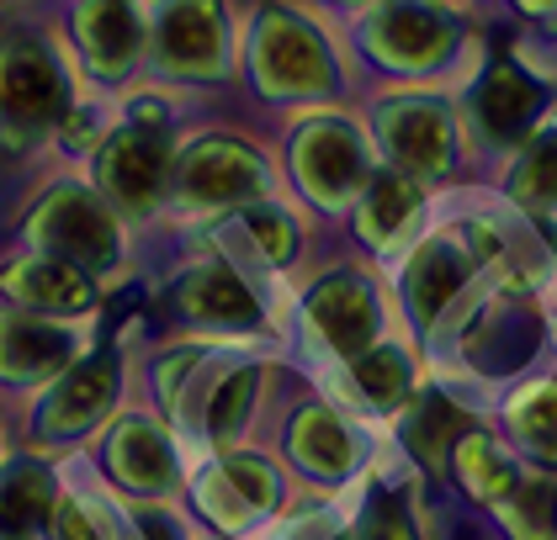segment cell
<instances>
[{"mask_svg":"<svg viewBox=\"0 0 557 540\" xmlns=\"http://www.w3.org/2000/svg\"><path fill=\"white\" fill-rule=\"evenodd\" d=\"M197 503L213 514L223 530H256L276 508V477L256 456H228L202 466L197 477Z\"/></svg>","mask_w":557,"mask_h":540,"instance_id":"8fae6325","label":"cell"},{"mask_svg":"<svg viewBox=\"0 0 557 540\" xmlns=\"http://www.w3.org/2000/svg\"><path fill=\"white\" fill-rule=\"evenodd\" d=\"M547 329H553V339H557V313H553V318H547Z\"/></svg>","mask_w":557,"mask_h":540,"instance_id":"4dcf8cb0","label":"cell"},{"mask_svg":"<svg viewBox=\"0 0 557 540\" xmlns=\"http://www.w3.org/2000/svg\"><path fill=\"white\" fill-rule=\"evenodd\" d=\"M70 96H64V75L53 70L38 42H11L0 53V133L27 143L44 127L64 117Z\"/></svg>","mask_w":557,"mask_h":540,"instance_id":"8992f818","label":"cell"},{"mask_svg":"<svg viewBox=\"0 0 557 540\" xmlns=\"http://www.w3.org/2000/svg\"><path fill=\"white\" fill-rule=\"evenodd\" d=\"M515 540H557V493L547 477H520L505 503H494Z\"/></svg>","mask_w":557,"mask_h":540,"instance_id":"83f0119b","label":"cell"},{"mask_svg":"<svg viewBox=\"0 0 557 540\" xmlns=\"http://www.w3.org/2000/svg\"><path fill=\"white\" fill-rule=\"evenodd\" d=\"M107 403H112V361H90L48 398L44 424L53 435H81Z\"/></svg>","mask_w":557,"mask_h":540,"instance_id":"603a6c76","label":"cell"},{"mask_svg":"<svg viewBox=\"0 0 557 540\" xmlns=\"http://www.w3.org/2000/svg\"><path fill=\"white\" fill-rule=\"evenodd\" d=\"M302 329L324 361H350L383 339V297L361 276H324L302 297Z\"/></svg>","mask_w":557,"mask_h":540,"instance_id":"3957f363","label":"cell"},{"mask_svg":"<svg viewBox=\"0 0 557 540\" xmlns=\"http://www.w3.org/2000/svg\"><path fill=\"white\" fill-rule=\"evenodd\" d=\"M499 244H505L499 217H468V223L425 234L404 265V297H409L414 324L430 334H446L462 318V307H468V318H478L488 307V302H478V291L499 260Z\"/></svg>","mask_w":557,"mask_h":540,"instance_id":"6da1fadb","label":"cell"},{"mask_svg":"<svg viewBox=\"0 0 557 540\" xmlns=\"http://www.w3.org/2000/svg\"><path fill=\"white\" fill-rule=\"evenodd\" d=\"M547 106V85L536 80L520 59H494L478 85L468 96V117H472V133L499 143V149H515L536 133V117Z\"/></svg>","mask_w":557,"mask_h":540,"instance_id":"52a82bcc","label":"cell"},{"mask_svg":"<svg viewBox=\"0 0 557 540\" xmlns=\"http://www.w3.org/2000/svg\"><path fill=\"white\" fill-rule=\"evenodd\" d=\"M260 186H265V165L228 138L197 143L181 165V197H191V202H245Z\"/></svg>","mask_w":557,"mask_h":540,"instance_id":"5bb4252c","label":"cell"},{"mask_svg":"<svg viewBox=\"0 0 557 540\" xmlns=\"http://www.w3.org/2000/svg\"><path fill=\"white\" fill-rule=\"evenodd\" d=\"M420 212H425V186L409 180L404 169L377 165L361 186V208H356V228L372 250H398L420 234Z\"/></svg>","mask_w":557,"mask_h":540,"instance_id":"4fadbf2b","label":"cell"},{"mask_svg":"<svg viewBox=\"0 0 557 540\" xmlns=\"http://www.w3.org/2000/svg\"><path fill=\"white\" fill-rule=\"evenodd\" d=\"M404 445L409 456L420 461L425 472H446L457 440L468 435V414L457 409V398H446L441 387H420L409 403H404Z\"/></svg>","mask_w":557,"mask_h":540,"instance_id":"e0dca14e","label":"cell"},{"mask_svg":"<svg viewBox=\"0 0 557 540\" xmlns=\"http://www.w3.org/2000/svg\"><path fill=\"white\" fill-rule=\"evenodd\" d=\"M38 234H44V244L64 254V265H112V254H117L112 217L96 208L86 191H59L44 208Z\"/></svg>","mask_w":557,"mask_h":540,"instance_id":"9a60e30c","label":"cell"},{"mask_svg":"<svg viewBox=\"0 0 557 540\" xmlns=\"http://www.w3.org/2000/svg\"><path fill=\"white\" fill-rule=\"evenodd\" d=\"M181 307L202 324H218V329H256L260 324V302L256 291L245 287V276L234 265H202L181 281Z\"/></svg>","mask_w":557,"mask_h":540,"instance_id":"ac0fdd59","label":"cell"},{"mask_svg":"<svg viewBox=\"0 0 557 540\" xmlns=\"http://www.w3.org/2000/svg\"><path fill=\"white\" fill-rule=\"evenodd\" d=\"M256 75L271 96H324L330 85L341 80L335 75V59L324 38L287 16V11H271L256 33Z\"/></svg>","mask_w":557,"mask_h":540,"instance_id":"5b68a950","label":"cell"},{"mask_svg":"<svg viewBox=\"0 0 557 540\" xmlns=\"http://www.w3.org/2000/svg\"><path fill=\"white\" fill-rule=\"evenodd\" d=\"M367 143L350 123H308L298 133V180L313 202L341 208L367 186Z\"/></svg>","mask_w":557,"mask_h":540,"instance_id":"9c48e42d","label":"cell"},{"mask_svg":"<svg viewBox=\"0 0 557 540\" xmlns=\"http://www.w3.org/2000/svg\"><path fill=\"white\" fill-rule=\"evenodd\" d=\"M81 42H86L90 64L101 75H123L133 59H138L144 27H138L133 5H123V0H90L86 11H81Z\"/></svg>","mask_w":557,"mask_h":540,"instance_id":"ffe728a7","label":"cell"},{"mask_svg":"<svg viewBox=\"0 0 557 540\" xmlns=\"http://www.w3.org/2000/svg\"><path fill=\"white\" fill-rule=\"evenodd\" d=\"M287 445H293V456H298L302 472L319 477V482H345V477L356 472V456H361L356 429H350L335 409H302V414L293 418Z\"/></svg>","mask_w":557,"mask_h":540,"instance_id":"2e32d148","label":"cell"},{"mask_svg":"<svg viewBox=\"0 0 557 540\" xmlns=\"http://www.w3.org/2000/svg\"><path fill=\"white\" fill-rule=\"evenodd\" d=\"M350 540H425L420 525H414V503H409V488H377V499L361 508Z\"/></svg>","mask_w":557,"mask_h":540,"instance_id":"f1b7e54d","label":"cell"},{"mask_svg":"<svg viewBox=\"0 0 557 540\" xmlns=\"http://www.w3.org/2000/svg\"><path fill=\"white\" fill-rule=\"evenodd\" d=\"M462 38V22L435 5V0H383L367 16V48L372 59H383L387 70H435L451 59V48Z\"/></svg>","mask_w":557,"mask_h":540,"instance_id":"277c9868","label":"cell"},{"mask_svg":"<svg viewBox=\"0 0 557 540\" xmlns=\"http://www.w3.org/2000/svg\"><path fill=\"white\" fill-rule=\"evenodd\" d=\"M510 197L525 212H557V127H536L510 169Z\"/></svg>","mask_w":557,"mask_h":540,"instance_id":"d4e9b609","label":"cell"},{"mask_svg":"<svg viewBox=\"0 0 557 540\" xmlns=\"http://www.w3.org/2000/svg\"><path fill=\"white\" fill-rule=\"evenodd\" d=\"M223 42L228 33L218 0H165L154 16V59L175 75H218Z\"/></svg>","mask_w":557,"mask_h":540,"instance_id":"30bf717a","label":"cell"},{"mask_svg":"<svg viewBox=\"0 0 557 540\" xmlns=\"http://www.w3.org/2000/svg\"><path fill=\"white\" fill-rule=\"evenodd\" d=\"M112 466H117L123 482L144 488V493H160V488L175 482L171 445H165V435H160L154 424H144V418H133V424L117 429V440H112Z\"/></svg>","mask_w":557,"mask_h":540,"instance_id":"7402d4cb","label":"cell"},{"mask_svg":"<svg viewBox=\"0 0 557 540\" xmlns=\"http://www.w3.org/2000/svg\"><path fill=\"white\" fill-rule=\"evenodd\" d=\"M5 287L22 291V297L38 302V307H64V313H75V307H86L90 302L86 276H81L75 265H64V260H38V265L5 276Z\"/></svg>","mask_w":557,"mask_h":540,"instance_id":"4316f807","label":"cell"},{"mask_svg":"<svg viewBox=\"0 0 557 540\" xmlns=\"http://www.w3.org/2000/svg\"><path fill=\"white\" fill-rule=\"evenodd\" d=\"M223 254L245 271H276L293 260V217L276 208H250V212H234L228 223H218L213 234Z\"/></svg>","mask_w":557,"mask_h":540,"instance_id":"d6986e66","label":"cell"},{"mask_svg":"<svg viewBox=\"0 0 557 540\" xmlns=\"http://www.w3.org/2000/svg\"><path fill=\"white\" fill-rule=\"evenodd\" d=\"M505 418H510V435L531 451V456L557 466V376L525 381V387L510 398Z\"/></svg>","mask_w":557,"mask_h":540,"instance_id":"cb8c5ba5","label":"cell"},{"mask_svg":"<svg viewBox=\"0 0 557 540\" xmlns=\"http://www.w3.org/2000/svg\"><path fill=\"white\" fill-rule=\"evenodd\" d=\"M377 138L387 149V165L404 169L409 180H446L457 165V123L451 106L435 96H398L377 112Z\"/></svg>","mask_w":557,"mask_h":540,"instance_id":"7a4b0ae2","label":"cell"},{"mask_svg":"<svg viewBox=\"0 0 557 540\" xmlns=\"http://www.w3.org/2000/svg\"><path fill=\"white\" fill-rule=\"evenodd\" d=\"M44 514H53V493L38 466H16V477L0 482V540H16L44 525Z\"/></svg>","mask_w":557,"mask_h":540,"instance_id":"484cf974","label":"cell"},{"mask_svg":"<svg viewBox=\"0 0 557 540\" xmlns=\"http://www.w3.org/2000/svg\"><path fill=\"white\" fill-rule=\"evenodd\" d=\"M133 117L149 127H123L101 149V186L128 212H149L165 191V175H171V138L160 127V106H138Z\"/></svg>","mask_w":557,"mask_h":540,"instance_id":"ba28073f","label":"cell"},{"mask_svg":"<svg viewBox=\"0 0 557 540\" xmlns=\"http://www.w3.org/2000/svg\"><path fill=\"white\" fill-rule=\"evenodd\" d=\"M515 11H525V16H547V11H557V0H515Z\"/></svg>","mask_w":557,"mask_h":540,"instance_id":"f546056e","label":"cell"},{"mask_svg":"<svg viewBox=\"0 0 557 540\" xmlns=\"http://www.w3.org/2000/svg\"><path fill=\"white\" fill-rule=\"evenodd\" d=\"M451 472H457V482H462L478 503H505L515 493V482L525 477V472L505 456L499 435H488V429H468V435L457 440Z\"/></svg>","mask_w":557,"mask_h":540,"instance_id":"44dd1931","label":"cell"},{"mask_svg":"<svg viewBox=\"0 0 557 540\" xmlns=\"http://www.w3.org/2000/svg\"><path fill=\"white\" fill-rule=\"evenodd\" d=\"M335 387H341V398H350L367 414H393L420 392V372H414V355L404 344L377 339L372 350H361V355L335 366Z\"/></svg>","mask_w":557,"mask_h":540,"instance_id":"7c38bea8","label":"cell"}]
</instances>
